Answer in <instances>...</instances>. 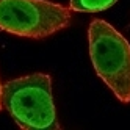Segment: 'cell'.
Here are the masks:
<instances>
[{
    "label": "cell",
    "mask_w": 130,
    "mask_h": 130,
    "mask_svg": "<svg viewBox=\"0 0 130 130\" xmlns=\"http://www.w3.org/2000/svg\"><path fill=\"white\" fill-rule=\"evenodd\" d=\"M2 105L21 128H60L49 74L36 72L5 82Z\"/></svg>",
    "instance_id": "6da1fadb"
},
{
    "label": "cell",
    "mask_w": 130,
    "mask_h": 130,
    "mask_svg": "<svg viewBox=\"0 0 130 130\" xmlns=\"http://www.w3.org/2000/svg\"><path fill=\"white\" fill-rule=\"evenodd\" d=\"M89 57L96 74L113 94L130 102V44L113 25L94 19L88 27Z\"/></svg>",
    "instance_id": "7a4b0ae2"
},
{
    "label": "cell",
    "mask_w": 130,
    "mask_h": 130,
    "mask_svg": "<svg viewBox=\"0 0 130 130\" xmlns=\"http://www.w3.org/2000/svg\"><path fill=\"white\" fill-rule=\"evenodd\" d=\"M71 10L49 0H0V30L44 39L71 24Z\"/></svg>",
    "instance_id": "3957f363"
},
{
    "label": "cell",
    "mask_w": 130,
    "mask_h": 130,
    "mask_svg": "<svg viewBox=\"0 0 130 130\" xmlns=\"http://www.w3.org/2000/svg\"><path fill=\"white\" fill-rule=\"evenodd\" d=\"M116 2L118 0H71L69 10L78 13H99L115 5Z\"/></svg>",
    "instance_id": "277c9868"
},
{
    "label": "cell",
    "mask_w": 130,
    "mask_h": 130,
    "mask_svg": "<svg viewBox=\"0 0 130 130\" xmlns=\"http://www.w3.org/2000/svg\"><path fill=\"white\" fill-rule=\"evenodd\" d=\"M2 88H3V85H2V82H0V110L3 108V105H2Z\"/></svg>",
    "instance_id": "5b68a950"
}]
</instances>
